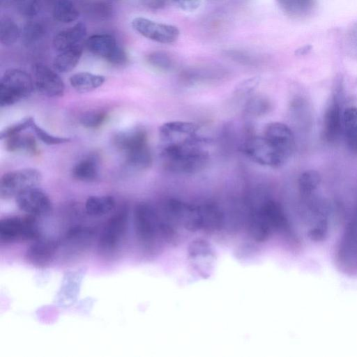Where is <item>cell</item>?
Masks as SVG:
<instances>
[{"label": "cell", "mask_w": 357, "mask_h": 357, "mask_svg": "<svg viewBox=\"0 0 357 357\" xmlns=\"http://www.w3.org/2000/svg\"><path fill=\"white\" fill-rule=\"evenodd\" d=\"M208 143L206 137L198 134L182 142L162 144L160 155L164 168L176 174L199 173L209 162Z\"/></svg>", "instance_id": "cell-1"}, {"label": "cell", "mask_w": 357, "mask_h": 357, "mask_svg": "<svg viewBox=\"0 0 357 357\" xmlns=\"http://www.w3.org/2000/svg\"><path fill=\"white\" fill-rule=\"evenodd\" d=\"M35 89L33 77L17 68L6 70L0 80V105L7 107L29 97Z\"/></svg>", "instance_id": "cell-2"}, {"label": "cell", "mask_w": 357, "mask_h": 357, "mask_svg": "<svg viewBox=\"0 0 357 357\" xmlns=\"http://www.w3.org/2000/svg\"><path fill=\"white\" fill-rule=\"evenodd\" d=\"M128 228V212L121 209L105 223L98 241V252L105 259L115 257L125 240Z\"/></svg>", "instance_id": "cell-3"}, {"label": "cell", "mask_w": 357, "mask_h": 357, "mask_svg": "<svg viewBox=\"0 0 357 357\" xmlns=\"http://www.w3.org/2000/svg\"><path fill=\"white\" fill-rule=\"evenodd\" d=\"M40 238V230L36 217L12 215L0 220V241L12 243L24 241H35Z\"/></svg>", "instance_id": "cell-4"}, {"label": "cell", "mask_w": 357, "mask_h": 357, "mask_svg": "<svg viewBox=\"0 0 357 357\" xmlns=\"http://www.w3.org/2000/svg\"><path fill=\"white\" fill-rule=\"evenodd\" d=\"M243 153L252 161L272 168H279L288 159L262 135H249L243 144Z\"/></svg>", "instance_id": "cell-5"}, {"label": "cell", "mask_w": 357, "mask_h": 357, "mask_svg": "<svg viewBox=\"0 0 357 357\" xmlns=\"http://www.w3.org/2000/svg\"><path fill=\"white\" fill-rule=\"evenodd\" d=\"M41 181L40 172L34 168H25L7 172L1 178V197L3 199L15 197L26 189L38 186Z\"/></svg>", "instance_id": "cell-6"}, {"label": "cell", "mask_w": 357, "mask_h": 357, "mask_svg": "<svg viewBox=\"0 0 357 357\" xmlns=\"http://www.w3.org/2000/svg\"><path fill=\"white\" fill-rule=\"evenodd\" d=\"M85 45L91 53L114 66H123L128 61L126 52L117 45L116 38L112 35H92L86 39Z\"/></svg>", "instance_id": "cell-7"}, {"label": "cell", "mask_w": 357, "mask_h": 357, "mask_svg": "<svg viewBox=\"0 0 357 357\" xmlns=\"http://www.w3.org/2000/svg\"><path fill=\"white\" fill-rule=\"evenodd\" d=\"M131 25L133 29L142 36L162 44L174 43L180 35L179 29L174 25L158 22L142 17L134 18Z\"/></svg>", "instance_id": "cell-8"}, {"label": "cell", "mask_w": 357, "mask_h": 357, "mask_svg": "<svg viewBox=\"0 0 357 357\" xmlns=\"http://www.w3.org/2000/svg\"><path fill=\"white\" fill-rule=\"evenodd\" d=\"M15 198L17 207L26 214L37 218L52 212V204L49 196L38 186L23 190Z\"/></svg>", "instance_id": "cell-9"}, {"label": "cell", "mask_w": 357, "mask_h": 357, "mask_svg": "<svg viewBox=\"0 0 357 357\" xmlns=\"http://www.w3.org/2000/svg\"><path fill=\"white\" fill-rule=\"evenodd\" d=\"M33 80L35 89L47 97H61L65 91L62 79L46 65L36 63L32 66Z\"/></svg>", "instance_id": "cell-10"}, {"label": "cell", "mask_w": 357, "mask_h": 357, "mask_svg": "<svg viewBox=\"0 0 357 357\" xmlns=\"http://www.w3.org/2000/svg\"><path fill=\"white\" fill-rule=\"evenodd\" d=\"M342 96L332 93L324 112L322 137L326 142H336L343 126L342 114Z\"/></svg>", "instance_id": "cell-11"}, {"label": "cell", "mask_w": 357, "mask_h": 357, "mask_svg": "<svg viewBox=\"0 0 357 357\" xmlns=\"http://www.w3.org/2000/svg\"><path fill=\"white\" fill-rule=\"evenodd\" d=\"M270 143L288 160L294 149V136L288 126L280 122H271L264 128L262 134Z\"/></svg>", "instance_id": "cell-12"}, {"label": "cell", "mask_w": 357, "mask_h": 357, "mask_svg": "<svg viewBox=\"0 0 357 357\" xmlns=\"http://www.w3.org/2000/svg\"><path fill=\"white\" fill-rule=\"evenodd\" d=\"M59 246V243L56 241L39 238L26 249L25 259L35 267H46L56 257Z\"/></svg>", "instance_id": "cell-13"}, {"label": "cell", "mask_w": 357, "mask_h": 357, "mask_svg": "<svg viewBox=\"0 0 357 357\" xmlns=\"http://www.w3.org/2000/svg\"><path fill=\"white\" fill-rule=\"evenodd\" d=\"M199 126L192 122L173 121L163 123L159 128L162 144L184 141L199 134Z\"/></svg>", "instance_id": "cell-14"}, {"label": "cell", "mask_w": 357, "mask_h": 357, "mask_svg": "<svg viewBox=\"0 0 357 357\" xmlns=\"http://www.w3.org/2000/svg\"><path fill=\"white\" fill-rule=\"evenodd\" d=\"M114 146L124 153L142 146L148 144L146 130L135 126L117 132L113 138Z\"/></svg>", "instance_id": "cell-15"}, {"label": "cell", "mask_w": 357, "mask_h": 357, "mask_svg": "<svg viewBox=\"0 0 357 357\" xmlns=\"http://www.w3.org/2000/svg\"><path fill=\"white\" fill-rule=\"evenodd\" d=\"M87 30L85 24L77 22L73 26L58 32L53 38L54 48L61 52L80 44L86 36Z\"/></svg>", "instance_id": "cell-16"}, {"label": "cell", "mask_w": 357, "mask_h": 357, "mask_svg": "<svg viewBox=\"0 0 357 357\" xmlns=\"http://www.w3.org/2000/svg\"><path fill=\"white\" fill-rule=\"evenodd\" d=\"M280 9L288 17L302 20L310 16L317 0H275Z\"/></svg>", "instance_id": "cell-17"}, {"label": "cell", "mask_w": 357, "mask_h": 357, "mask_svg": "<svg viewBox=\"0 0 357 357\" xmlns=\"http://www.w3.org/2000/svg\"><path fill=\"white\" fill-rule=\"evenodd\" d=\"M82 52L81 44L60 52L53 61L54 70L61 73L70 72L78 64Z\"/></svg>", "instance_id": "cell-18"}, {"label": "cell", "mask_w": 357, "mask_h": 357, "mask_svg": "<svg viewBox=\"0 0 357 357\" xmlns=\"http://www.w3.org/2000/svg\"><path fill=\"white\" fill-rule=\"evenodd\" d=\"M105 77L89 72H79L73 74L69 79L71 86L80 93L89 92L101 86Z\"/></svg>", "instance_id": "cell-19"}, {"label": "cell", "mask_w": 357, "mask_h": 357, "mask_svg": "<svg viewBox=\"0 0 357 357\" xmlns=\"http://www.w3.org/2000/svg\"><path fill=\"white\" fill-rule=\"evenodd\" d=\"M321 183L320 174L314 169H310L303 172L298 178V185L299 192L301 195L302 200L298 206L296 217V232L298 226V214L303 203L310 197V195L314 191Z\"/></svg>", "instance_id": "cell-20"}, {"label": "cell", "mask_w": 357, "mask_h": 357, "mask_svg": "<svg viewBox=\"0 0 357 357\" xmlns=\"http://www.w3.org/2000/svg\"><path fill=\"white\" fill-rule=\"evenodd\" d=\"M74 178L81 181L91 182L99 176L98 161L96 157L89 156L79 160L72 169Z\"/></svg>", "instance_id": "cell-21"}, {"label": "cell", "mask_w": 357, "mask_h": 357, "mask_svg": "<svg viewBox=\"0 0 357 357\" xmlns=\"http://www.w3.org/2000/svg\"><path fill=\"white\" fill-rule=\"evenodd\" d=\"M5 147L9 152L24 151L32 155L38 151L36 139L30 134L18 133L6 138Z\"/></svg>", "instance_id": "cell-22"}, {"label": "cell", "mask_w": 357, "mask_h": 357, "mask_svg": "<svg viewBox=\"0 0 357 357\" xmlns=\"http://www.w3.org/2000/svg\"><path fill=\"white\" fill-rule=\"evenodd\" d=\"M93 236V230L90 227L76 226L70 229L65 234L63 243L69 249L84 248L90 244Z\"/></svg>", "instance_id": "cell-23"}, {"label": "cell", "mask_w": 357, "mask_h": 357, "mask_svg": "<svg viewBox=\"0 0 357 357\" xmlns=\"http://www.w3.org/2000/svg\"><path fill=\"white\" fill-rule=\"evenodd\" d=\"M115 199L109 195L91 196L85 202V211L91 216H102L114 211Z\"/></svg>", "instance_id": "cell-24"}, {"label": "cell", "mask_w": 357, "mask_h": 357, "mask_svg": "<svg viewBox=\"0 0 357 357\" xmlns=\"http://www.w3.org/2000/svg\"><path fill=\"white\" fill-rule=\"evenodd\" d=\"M126 162L131 168L145 170L152 165V154L149 144L134 149L125 153Z\"/></svg>", "instance_id": "cell-25"}, {"label": "cell", "mask_w": 357, "mask_h": 357, "mask_svg": "<svg viewBox=\"0 0 357 357\" xmlns=\"http://www.w3.org/2000/svg\"><path fill=\"white\" fill-rule=\"evenodd\" d=\"M52 15L57 22L70 23L78 19L79 11L70 0H56L53 7Z\"/></svg>", "instance_id": "cell-26"}, {"label": "cell", "mask_w": 357, "mask_h": 357, "mask_svg": "<svg viewBox=\"0 0 357 357\" xmlns=\"http://www.w3.org/2000/svg\"><path fill=\"white\" fill-rule=\"evenodd\" d=\"M22 35V30L12 18L4 16L0 20V42L3 45L14 44Z\"/></svg>", "instance_id": "cell-27"}, {"label": "cell", "mask_w": 357, "mask_h": 357, "mask_svg": "<svg viewBox=\"0 0 357 357\" xmlns=\"http://www.w3.org/2000/svg\"><path fill=\"white\" fill-rule=\"evenodd\" d=\"M272 109L271 100L261 95L249 98L244 107V113L250 117H260L268 114Z\"/></svg>", "instance_id": "cell-28"}, {"label": "cell", "mask_w": 357, "mask_h": 357, "mask_svg": "<svg viewBox=\"0 0 357 357\" xmlns=\"http://www.w3.org/2000/svg\"><path fill=\"white\" fill-rule=\"evenodd\" d=\"M85 10L88 16L93 20H105L112 16L113 6L108 1L98 0L89 3Z\"/></svg>", "instance_id": "cell-29"}, {"label": "cell", "mask_w": 357, "mask_h": 357, "mask_svg": "<svg viewBox=\"0 0 357 357\" xmlns=\"http://www.w3.org/2000/svg\"><path fill=\"white\" fill-rule=\"evenodd\" d=\"M146 61L153 68L161 70H169L174 65L172 56L167 52L156 50L149 53L146 56Z\"/></svg>", "instance_id": "cell-30"}, {"label": "cell", "mask_w": 357, "mask_h": 357, "mask_svg": "<svg viewBox=\"0 0 357 357\" xmlns=\"http://www.w3.org/2000/svg\"><path fill=\"white\" fill-rule=\"evenodd\" d=\"M45 34L44 26L36 21L29 22L22 30V38L25 45H31Z\"/></svg>", "instance_id": "cell-31"}, {"label": "cell", "mask_w": 357, "mask_h": 357, "mask_svg": "<svg viewBox=\"0 0 357 357\" xmlns=\"http://www.w3.org/2000/svg\"><path fill=\"white\" fill-rule=\"evenodd\" d=\"M344 49L348 56L357 59V20L352 23L346 31Z\"/></svg>", "instance_id": "cell-32"}, {"label": "cell", "mask_w": 357, "mask_h": 357, "mask_svg": "<svg viewBox=\"0 0 357 357\" xmlns=\"http://www.w3.org/2000/svg\"><path fill=\"white\" fill-rule=\"evenodd\" d=\"M107 116L103 111H90L81 116L79 122L85 128H96L105 121Z\"/></svg>", "instance_id": "cell-33"}, {"label": "cell", "mask_w": 357, "mask_h": 357, "mask_svg": "<svg viewBox=\"0 0 357 357\" xmlns=\"http://www.w3.org/2000/svg\"><path fill=\"white\" fill-rule=\"evenodd\" d=\"M34 123L35 121L32 116L26 117L21 121L5 128L1 132L0 138L1 139H5L10 136L21 133L22 131L28 128H31Z\"/></svg>", "instance_id": "cell-34"}, {"label": "cell", "mask_w": 357, "mask_h": 357, "mask_svg": "<svg viewBox=\"0 0 357 357\" xmlns=\"http://www.w3.org/2000/svg\"><path fill=\"white\" fill-rule=\"evenodd\" d=\"M345 136L357 133V107H347L342 114Z\"/></svg>", "instance_id": "cell-35"}, {"label": "cell", "mask_w": 357, "mask_h": 357, "mask_svg": "<svg viewBox=\"0 0 357 357\" xmlns=\"http://www.w3.org/2000/svg\"><path fill=\"white\" fill-rule=\"evenodd\" d=\"M31 129L33 130L36 137L41 142L47 145H58L68 143L70 141V138L58 137L50 134L46 130L38 126L36 123L32 126Z\"/></svg>", "instance_id": "cell-36"}, {"label": "cell", "mask_w": 357, "mask_h": 357, "mask_svg": "<svg viewBox=\"0 0 357 357\" xmlns=\"http://www.w3.org/2000/svg\"><path fill=\"white\" fill-rule=\"evenodd\" d=\"M15 6L20 14L26 17L36 15L41 8L40 0H18Z\"/></svg>", "instance_id": "cell-37"}, {"label": "cell", "mask_w": 357, "mask_h": 357, "mask_svg": "<svg viewBox=\"0 0 357 357\" xmlns=\"http://www.w3.org/2000/svg\"><path fill=\"white\" fill-rule=\"evenodd\" d=\"M260 83L259 76L251 77L241 81L235 87V93L238 96H247L252 93Z\"/></svg>", "instance_id": "cell-38"}, {"label": "cell", "mask_w": 357, "mask_h": 357, "mask_svg": "<svg viewBox=\"0 0 357 357\" xmlns=\"http://www.w3.org/2000/svg\"><path fill=\"white\" fill-rule=\"evenodd\" d=\"M167 5L185 11L193 12L197 10L201 6V0H165Z\"/></svg>", "instance_id": "cell-39"}, {"label": "cell", "mask_w": 357, "mask_h": 357, "mask_svg": "<svg viewBox=\"0 0 357 357\" xmlns=\"http://www.w3.org/2000/svg\"><path fill=\"white\" fill-rule=\"evenodd\" d=\"M143 6L151 10H159L167 6L165 0H141Z\"/></svg>", "instance_id": "cell-40"}, {"label": "cell", "mask_w": 357, "mask_h": 357, "mask_svg": "<svg viewBox=\"0 0 357 357\" xmlns=\"http://www.w3.org/2000/svg\"><path fill=\"white\" fill-rule=\"evenodd\" d=\"M346 138L349 146L352 150L357 151V133L347 136Z\"/></svg>", "instance_id": "cell-41"}, {"label": "cell", "mask_w": 357, "mask_h": 357, "mask_svg": "<svg viewBox=\"0 0 357 357\" xmlns=\"http://www.w3.org/2000/svg\"><path fill=\"white\" fill-rule=\"evenodd\" d=\"M18 0H0V5L1 8H10L13 5H16Z\"/></svg>", "instance_id": "cell-42"}, {"label": "cell", "mask_w": 357, "mask_h": 357, "mask_svg": "<svg viewBox=\"0 0 357 357\" xmlns=\"http://www.w3.org/2000/svg\"><path fill=\"white\" fill-rule=\"evenodd\" d=\"M311 49L310 45L303 46L296 50L295 54L298 56H302L307 54Z\"/></svg>", "instance_id": "cell-43"}]
</instances>
